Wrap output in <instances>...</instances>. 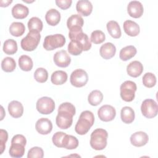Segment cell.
<instances>
[{
    "mask_svg": "<svg viewBox=\"0 0 158 158\" xmlns=\"http://www.w3.org/2000/svg\"><path fill=\"white\" fill-rule=\"evenodd\" d=\"M75 106L70 102H64L58 108V114L56 118L57 127L61 129H67L73 122V116L75 114Z\"/></svg>",
    "mask_w": 158,
    "mask_h": 158,
    "instance_id": "1",
    "label": "cell"
},
{
    "mask_svg": "<svg viewBox=\"0 0 158 158\" xmlns=\"http://www.w3.org/2000/svg\"><path fill=\"white\" fill-rule=\"evenodd\" d=\"M94 117L92 112L89 110L83 111L75 125V132L80 135L86 134L94 124Z\"/></svg>",
    "mask_w": 158,
    "mask_h": 158,
    "instance_id": "2",
    "label": "cell"
},
{
    "mask_svg": "<svg viewBox=\"0 0 158 158\" xmlns=\"http://www.w3.org/2000/svg\"><path fill=\"white\" fill-rule=\"evenodd\" d=\"M108 137L107 131L103 128H97L91 134L90 145L95 150L99 151L104 149L107 146Z\"/></svg>",
    "mask_w": 158,
    "mask_h": 158,
    "instance_id": "3",
    "label": "cell"
},
{
    "mask_svg": "<svg viewBox=\"0 0 158 158\" xmlns=\"http://www.w3.org/2000/svg\"><path fill=\"white\" fill-rule=\"evenodd\" d=\"M40 38L41 35L39 32L29 31L27 36L21 40V48L24 51H32L37 48Z\"/></svg>",
    "mask_w": 158,
    "mask_h": 158,
    "instance_id": "4",
    "label": "cell"
},
{
    "mask_svg": "<svg viewBox=\"0 0 158 158\" xmlns=\"http://www.w3.org/2000/svg\"><path fill=\"white\" fill-rule=\"evenodd\" d=\"M65 41V38L61 34L48 35L44 38L43 47L47 51H52L56 48L62 47Z\"/></svg>",
    "mask_w": 158,
    "mask_h": 158,
    "instance_id": "5",
    "label": "cell"
},
{
    "mask_svg": "<svg viewBox=\"0 0 158 158\" xmlns=\"http://www.w3.org/2000/svg\"><path fill=\"white\" fill-rule=\"evenodd\" d=\"M136 89L137 86L135 82L130 80L124 81L120 87L122 99L126 102L132 101L135 98Z\"/></svg>",
    "mask_w": 158,
    "mask_h": 158,
    "instance_id": "6",
    "label": "cell"
},
{
    "mask_svg": "<svg viewBox=\"0 0 158 158\" xmlns=\"http://www.w3.org/2000/svg\"><path fill=\"white\" fill-rule=\"evenodd\" d=\"M36 107L40 114L48 115L54 111L55 109V102L52 98L44 96L37 101Z\"/></svg>",
    "mask_w": 158,
    "mask_h": 158,
    "instance_id": "7",
    "label": "cell"
},
{
    "mask_svg": "<svg viewBox=\"0 0 158 158\" xmlns=\"http://www.w3.org/2000/svg\"><path fill=\"white\" fill-rule=\"evenodd\" d=\"M142 114L148 118H152L157 114L158 106L156 102L152 99H146L141 104Z\"/></svg>",
    "mask_w": 158,
    "mask_h": 158,
    "instance_id": "8",
    "label": "cell"
},
{
    "mask_svg": "<svg viewBox=\"0 0 158 158\" xmlns=\"http://www.w3.org/2000/svg\"><path fill=\"white\" fill-rule=\"evenodd\" d=\"M88 80V76L86 71L83 69H76L70 75L71 84L77 88L85 86Z\"/></svg>",
    "mask_w": 158,
    "mask_h": 158,
    "instance_id": "9",
    "label": "cell"
},
{
    "mask_svg": "<svg viewBox=\"0 0 158 158\" xmlns=\"http://www.w3.org/2000/svg\"><path fill=\"white\" fill-rule=\"evenodd\" d=\"M99 118L104 122H110L114 119L116 115L115 108L110 105H104L98 110Z\"/></svg>",
    "mask_w": 158,
    "mask_h": 158,
    "instance_id": "10",
    "label": "cell"
},
{
    "mask_svg": "<svg viewBox=\"0 0 158 158\" xmlns=\"http://www.w3.org/2000/svg\"><path fill=\"white\" fill-rule=\"evenodd\" d=\"M55 64L59 67H67L71 62V58L65 50H60L56 52L53 57Z\"/></svg>",
    "mask_w": 158,
    "mask_h": 158,
    "instance_id": "11",
    "label": "cell"
},
{
    "mask_svg": "<svg viewBox=\"0 0 158 158\" xmlns=\"http://www.w3.org/2000/svg\"><path fill=\"white\" fill-rule=\"evenodd\" d=\"M144 9L142 4L138 1H130L127 6V12L133 18H139L143 14Z\"/></svg>",
    "mask_w": 158,
    "mask_h": 158,
    "instance_id": "12",
    "label": "cell"
},
{
    "mask_svg": "<svg viewBox=\"0 0 158 158\" xmlns=\"http://www.w3.org/2000/svg\"><path fill=\"white\" fill-rule=\"evenodd\" d=\"M35 128L40 134L48 135L52 130V124L49 119L41 118L36 122Z\"/></svg>",
    "mask_w": 158,
    "mask_h": 158,
    "instance_id": "13",
    "label": "cell"
},
{
    "mask_svg": "<svg viewBox=\"0 0 158 158\" xmlns=\"http://www.w3.org/2000/svg\"><path fill=\"white\" fill-rule=\"evenodd\" d=\"M149 136L145 132L139 131L134 133L130 136V142L136 147L143 146L148 142Z\"/></svg>",
    "mask_w": 158,
    "mask_h": 158,
    "instance_id": "14",
    "label": "cell"
},
{
    "mask_svg": "<svg viewBox=\"0 0 158 158\" xmlns=\"http://www.w3.org/2000/svg\"><path fill=\"white\" fill-rule=\"evenodd\" d=\"M76 9L80 15L86 17L92 12L93 5L89 1L80 0L77 2Z\"/></svg>",
    "mask_w": 158,
    "mask_h": 158,
    "instance_id": "15",
    "label": "cell"
},
{
    "mask_svg": "<svg viewBox=\"0 0 158 158\" xmlns=\"http://www.w3.org/2000/svg\"><path fill=\"white\" fill-rule=\"evenodd\" d=\"M116 52V48L112 43H106L102 44L99 49L101 56L104 59H110L113 57Z\"/></svg>",
    "mask_w": 158,
    "mask_h": 158,
    "instance_id": "16",
    "label": "cell"
},
{
    "mask_svg": "<svg viewBox=\"0 0 158 158\" xmlns=\"http://www.w3.org/2000/svg\"><path fill=\"white\" fill-rule=\"evenodd\" d=\"M143 71V64L138 60L131 62L127 67V72L128 75L132 77H138Z\"/></svg>",
    "mask_w": 158,
    "mask_h": 158,
    "instance_id": "17",
    "label": "cell"
},
{
    "mask_svg": "<svg viewBox=\"0 0 158 158\" xmlns=\"http://www.w3.org/2000/svg\"><path fill=\"white\" fill-rule=\"evenodd\" d=\"M8 111L12 117L19 118L23 113V105L19 101H12L8 105Z\"/></svg>",
    "mask_w": 158,
    "mask_h": 158,
    "instance_id": "18",
    "label": "cell"
},
{
    "mask_svg": "<svg viewBox=\"0 0 158 158\" xmlns=\"http://www.w3.org/2000/svg\"><path fill=\"white\" fill-rule=\"evenodd\" d=\"M124 31L130 36H137L140 31L139 26L135 22L127 20H125L123 25Z\"/></svg>",
    "mask_w": 158,
    "mask_h": 158,
    "instance_id": "19",
    "label": "cell"
},
{
    "mask_svg": "<svg viewBox=\"0 0 158 158\" xmlns=\"http://www.w3.org/2000/svg\"><path fill=\"white\" fill-rule=\"evenodd\" d=\"M28 8L22 4H17L14 6L12 9V15L15 19H25L28 16Z\"/></svg>",
    "mask_w": 158,
    "mask_h": 158,
    "instance_id": "20",
    "label": "cell"
},
{
    "mask_svg": "<svg viewBox=\"0 0 158 158\" xmlns=\"http://www.w3.org/2000/svg\"><path fill=\"white\" fill-rule=\"evenodd\" d=\"M45 19L49 25L55 26L57 25L60 20V14L57 10L51 9L47 11L45 15Z\"/></svg>",
    "mask_w": 158,
    "mask_h": 158,
    "instance_id": "21",
    "label": "cell"
},
{
    "mask_svg": "<svg viewBox=\"0 0 158 158\" xmlns=\"http://www.w3.org/2000/svg\"><path fill=\"white\" fill-rule=\"evenodd\" d=\"M121 119L125 123H131L133 122L135 117V114L133 109L128 106L123 107L120 112Z\"/></svg>",
    "mask_w": 158,
    "mask_h": 158,
    "instance_id": "22",
    "label": "cell"
},
{
    "mask_svg": "<svg viewBox=\"0 0 158 158\" xmlns=\"http://www.w3.org/2000/svg\"><path fill=\"white\" fill-rule=\"evenodd\" d=\"M136 52H137V50L135 46L132 45L125 46L120 51V54H119L120 59L122 60L127 61L130 59L131 58L133 57L136 54Z\"/></svg>",
    "mask_w": 158,
    "mask_h": 158,
    "instance_id": "23",
    "label": "cell"
},
{
    "mask_svg": "<svg viewBox=\"0 0 158 158\" xmlns=\"http://www.w3.org/2000/svg\"><path fill=\"white\" fill-rule=\"evenodd\" d=\"M67 73L62 70L54 72L51 77V82L56 85H60L65 83L67 80Z\"/></svg>",
    "mask_w": 158,
    "mask_h": 158,
    "instance_id": "24",
    "label": "cell"
},
{
    "mask_svg": "<svg viewBox=\"0 0 158 158\" xmlns=\"http://www.w3.org/2000/svg\"><path fill=\"white\" fill-rule=\"evenodd\" d=\"M107 30L109 35L114 38H119L122 32L118 23L114 20H110L107 23Z\"/></svg>",
    "mask_w": 158,
    "mask_h": 158,
    "instance_id": "25",
    "label": "cell"
},
{
    "mask_svg": "<svg viewBox=\"0 0 158 158\" xmlns=\"http://www.w3.org/2000/svg\"><path fill=\"white\" fill-rule=\"evenodd\" d=\"M25 146L20 143H11L9 151V155L12 157H22L25 153Z\"/></svg>",
    "mask_w": 158,
    "mask_h": 158,
    "instance_id": "26",
    "label": "cell"
},
{
    "mask_svg": "<svg viewBox=\"0 0 158 158\" xmlns=\"http://www.w3.org/2000/svg\"><path fill=\"white\" fill-rule=\"evenodd\" d=\"M84 20L79 14L72 15L67 21V26L69 30L75 27H81L83 26Z\"/></svg>",
    "mask_w": 158,
    "mask_h": 158,
    "instance_id": "27",
    "label": "cell"
},
{
    "mask_svg": "<svg viewBox=\"0 0 158 158\" xmlns=\"http://www.w3.org/2000/svg\"><path fill=\"white\" fill-rule=\"evenodd\" d=\"M25 31V27L23 23L19 22H14L11 23L9 27L10 33L16 37L22 36Z\"/></svg>",
    "mask_w": 158,
    "mask_h": 158,
    "instance_id": "28",
    "label": "cell"
},
{
    "mask_svg": "<svg viewBox=\"0 0 158 158\" xmlns=\"http://www.w3.org/2000/svg\"><path fill=\"white\" fill-rule=\"evenodd\" d=\"M78 146L77 138L72 135H65L62 141V148L67 149H74Z\"/></svg>",
    "mask_w": 158,
    "mask_h": 158,
    "instance_id": "29",
    "label": "cell"
},
{
    "mask_svg": "<svg viewBox=\"0 0 158 158\" xmlns=\"http://www.w3.org/2000/svg\"><path fill=\"white\" fill-rule=\"evenodd\" d=\"M19 65L21 70L28 72L33 68V60L28 56L22 55L19 59Z\"/></svg>",
    "mask_w": 158,
    "mask_h": 158,
    "instance_id": "30",
    "label": "cell"
},
{
    "mask_svg": "<svg viewBox=\"0 0 158 158\" xmlns=\"http://www.w3.org/2000/svg\"><path fill=\"white\" fill-rule=\"evenodd\" d=\"M103 99V94L99 90L92 91L88 96V101L89 104L91 106H96L99 105Z\"/></svg>",
    "mask_w": 158,
    "mask_h": 158,
    "instance_id": "31",
    "label": "cell"
},
{
    "mask_svg": "<svg viewBox=\"0 0 158 158\" xmlns=\"http://www.w3.org/2000/svg\"><path fill=\"white\" fill-rule=\"evenodd\" d=\"M3 51L8 55H12L17 51V44L16 41L12 39H8L4 42Z\"/></svg>",
    "mask_w": 158,
    "mask_h": 158,
    "instance_id": "32",
    "label": "cell"
},
{
    "mask_svg": "<svg viewBox=\"0 0 158 158\" xmlns=\"http://www.w3.org/2000/svg\"><path fill=\"white\" fill-rule=\"evenodd\" d=\"M28 28L29 31L40 32L43 30V22L42 21L36 17H31L28 22Z\"/></svg>",
    "mask_w": 158,
    "mask_h": 158,
    "instance_id": "33",
    "label": "cell"
},
{
    "mask_svg": "<svg viewBox=\"0 0 158 158\" xmlns=\"http://www.w3.org/2000/svg\"><path fill=\"white\" fill-rule=\"evenodd\" d=\"M16 67V63L12 57H6L1 62V68L6 72H12Z\"/></svg>",
    "mask_w": 158,
    "mask_h": 158,
    "instance_id": "34",
    "label": "cell"
},
{
    "mask_svg": "<svg viewBox=\"0 0 158 158\" xmlns=\"http://www.w3.org/2000/svg\"><path fill=\"white\" fill-rule=\"evenodd\" d=\"M34 78L39 83H44L48 78V71L42 67L38 68L34 73Z\"/></svg>",
    "mask_w": 158,
    "mask_h": 158,
    "instance_id": "35",
    "label": "cell"
},
{
    "mask_svg": "<svg viewBox=\"0 0 158 158\" xmlns=\"http://www.w3.org/2000/svg\"><path fill=\"white\" fill-rule=\"evenodd\" d=\"M143 83L147 88H152L156 83V77L151 72L146 73L143 77Z\"/></svg>",
    "mask_w": 158,
    "mask_h": 158,
    "instance_id": "36",
    "label": "cell"
},
{
    "mask_svg": "<svg viewBox=\"0 0 158 158\" xmlns=\"http://www.w3.org/2000/svg\"><path fill=\"white\" fill-rule=\"evenodd\" d=\"M69 52L73 56L80 55L83 51L81 44L76 41H71L68 45Z\"/></svg>",
    "mask_w": 158,
    "mask_h": 158,
    "instance_id": "37",
    "label": "cell"
},
{
    "mask_svg": "<svg viewBox=\"0 0 158 158\" xmlns=\"http://www.w3.org/2000/svg\"><path fill=\"white\" fill-rule=\"evenodd\" d=\"M105 34L101 30H94L91 34V42L94 44H101L105 41Z\"/></svg>",
    "mask_w": 158,
    "mask_h": 158,
    "instance_id": "38",
    "label": "cell"
},
{
    "mask_svg": "<svg viewBox=\"0 0 158 158\" xmlns=\"http://www.w3.org/2000/svg\"><path fill=\"white\" fill-rule=\"evenodd\" d=\"M44 156V152L42 148L40 147H33L28 152V158H43Z\"/></svg>",
    "mask_w": 158,
    "mask_h": 158,
    "instance_id": "39",
    "label": "cell"
},
{
    "mask_svg": "<svg viewBox=\"0 0 158 158\" xmlns=\"http://www.w3.org/2000/svg\"><path fill=\"white\" fill-rule=\"evenodd\" d=\"M66 133L62 131H57L55 133L52 138L53 144L58 148H62V141Z\"/></svg>",
    "mask_w": 158,
    "mask_h": 158,
    "instance_id": "40",
    "label": "cell"
},
{
    "mask_svg": "<svg viewBox=\"0 0 158 158\" xmlns=\"http://www.w3.org/2000/svg\"><path fill=\"white\" fill-rule=\"evenodd\" d=\"M0 135H1V140H0V143H1V154H2L4 152V149L6 148V143L7 141L8 138V133L6 130H4L3 129L0 130Z\"/></svg>",
    "mask_w": 158,
    "mask_h": 158,
    "instance_id": "41",
    "label": "cell"
},
{
    "mask_svg": "<svg viewBox=\"0 0 158 158\" xmlns=\"http://www.w3.org/2000/svg\"><path fill=\"white\" fill-rule=\"evenodd\" d=\"M56 5L62 9H67L69 8L72 3V0H56Z\"/></svg>",
    "mask_w": 158,
    "mask_h": 158,
    "instance_id": "42",
    "label": "cell"
},
{
    "mask_svg": "<svg viewBox=\"0 0 158 158\" xmlns=\"http://www.w3.org/2000/svg\"><path fill=\"white\" fill-rule=\"evenodd\" d=\"M11 143H20L24 146L26 145L27 140L25 137L22 135H15L12 137V139L11 140Z\"/></svg>",
    "mask_w": 158,
    "mask_h": 158,
    "instance_id": "43",
    "label": "cell"
},
{
    "mask_svg": "<svg viewBox=\"0 0 158 158\" xmlns=\"http://www.w3.org/2000/svg\"><path fill=\"white\" fill-rule=\"evenodd\" d=\"M12 2V1H1L0 3H1V7H7L10 4H11Z\"/></svg>",
    "mask_w": 158,
    "mask_h": 158,
    "instance_id": "44",
    "label": "cell"
}]
</instances>
